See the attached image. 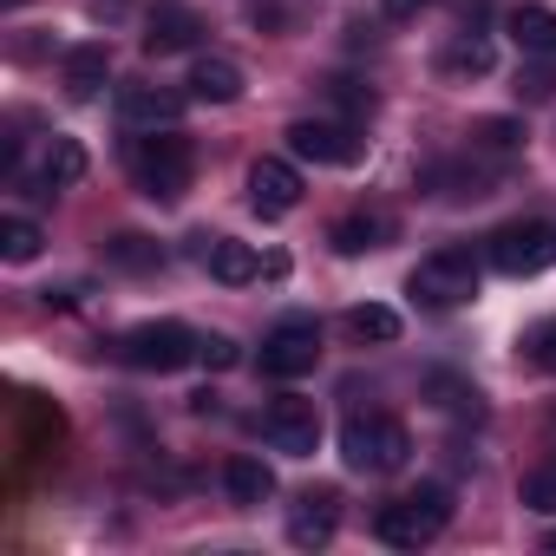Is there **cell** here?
<instances>
[{
	"mask_svg": "<svg viewBox=\"0 0 556 556\" xmlns=\"http://www.w3.org/2000/svg\"><path fill=\"white\" fill-rule=\"evenodd\" d=\"M334 523H341V491H302V504H295V517H289V543L295 549H321V543H334Z\"/></svg>",
	"mask_w": 556,
	"mask_h": 556,
	"instance_id": "cell-12",
	"label": "cell"
},
{
	"mask_svg": "<svg viewBox=\"0 0 556 556\" xmlns=\"http://www.w3.org/2000/svg\"><path fill=\"white\" fill-rule=\"evenodd\" d=\"M426 393H432L445 413H458V419H478V413H484V393H478V387H465V380H452V374H432V380H426Z\"/></svg>",
	"mask_w": 556,
	"mask_h": 556,
	"instance_id": "cell-26",
	"label": "cell"
},
{
	"mask_svg": "<svg viewBox=\"0 0 556 556\" xmlns=\"http://www.w3.org/2000/svg\"><path fill=\"white\" fill-rule=\"evenodd\" d=\"M197 361H203L210 374H229V367L242 361V348H236L229 334H203V354H197Z\"/></svg>",
	"mask_w": 556,
	"mask_h": 556,
	"instance_id": "cell-29",
	"label": "cell"
},
{
	"mask_svg": "<svg viewBox=\"0 0 556 556\" xmlns=\"http://www.w3.org/2000/svg\"><path fill=\"white\" fill-rule=\"evenodd\" d=\"M517 504L523 510H556V458H543L517 478Z\"/></svg>",
	"mask_w": 556,
	"mask_h": 556,
	"instance_id": "cell-27",
	"label": "cell"
},
{
	"mask_svg": "<svg viewBox=\"0 0 556 556\" xmlns=\"http://www.w3.org/2000/svg\"><path fill=\"white\" fill-rule=\"evenodd\" d=\"M517 354H523V367H536V374H556V321H536V328L517 341Z\"/></svg>",
	"mask_w": 556,
	"mask_h": 556,
	"instance_id": "cell-28",
	"label": "cell"
},
{
	"mask_svg": "<svg viewBox=\"0 0 556 556\" xmlns=\"http://www.w3.org/2000/svg\"><path fill=\"white\" fill-rule=\"evenodd\" d=\"M484 255L497 275H536L556 262V229L549 223H504V229H491Z\"/></svg>",
	"mask_w": 556,
	"mask_h": 556,
	"instance_id": "cell-7",
	"label": "cell"
},
{
	"mask_svg": "<svg viewBox=\"0 0 556 556\" xmlns=\"http://www.w3.org/2000/svg\"><path fill=\"white\" fill-rule=\"evenodd\" d=\"M406 295H413L419 308H432V315L465 308V302L478 295V262H471V249H439V255H426V262L406 275Z\"/></svg>",
	"mask_w": 556,
	"mask_h": 556,
	"instance_id": "cell-5",
	"label": "cell"
},
{
	"mask_svg": "<svg viewBox=\"0 0 556 556\" xmlns=\"http://www.w3.org/2000/svg\"><path fill=\"white\" fill-rule=\"evenodd\" d=\"M60 79H66V99H99V86L112 79V53L99 47V40H86V47H73L66 60H60Z\"/></svg>",
	"mask_w": 556,
	"mask_h": 556,
	"instance_id": "cell-16",
	"label": "cell"
},
{
	"mask_svg": "<svg viewBox=\"0 0 556 556\" xmlns=\"http://www.w3.org/2000/svg\"><path fill=\"white\" fill-rule=\"evenodd\" d=\"M40 249H47V236H40L34 216H0V255L8 262H34Z\"/></svg>",
	"mask_w": 556,
	"mask_h": 556,
	"instance_id": "cell-25",
	"label": "cell"
},
{
	"mask_svg": "<svg viewBox=\"0 0 556 556\" xmlns=\"http://www.w3.org/2000/svg\"><path fill=\"white\" fill-rule=\"evenodd\" d=\"M549 92H556V73H549V66H530V73L517 79V99H549Z\"/></svg>",
	"mask_w": 556,
	"mask_h": 556,
	"instance_id": "cell-30",
	"label": "cell"
},
{
	"mask_svg": "<svg viewBox=\"0 0 556 556\" xmlns=\"http://www.w3.org/2000/svg\"><path fill=\"white\" fill-rule=\"evenodd\" d=\"M419 8H432V0H387V14H393V21H413Z\"/></svg>",
	"mask_w": 556,
	"mask_h": 556,
	"instance_id": "cell-32",
	"label": "cell"
},
{
	"mask_svg": "<svg viewBox=\"0 0 556 556\" xmlns=\"http://www.w3.org/2000/svg\"><path fill=\"white\" fill-rule=\"evenodd\" d=\"M223 491H229V504H242V510H255V504H268L275 497V471L262 465V458H229L223 465Z\"/></svg>",
	"mask_w": 556,
	"mask_h": 556,
	"instance_id": "cell-18",
	"label": "cell"
},
{
	"mask_svg": "<svg viewBox=\"0 0 556 556\" xmlns=\"http://www.w3.org/2000/svg\"><path fill=\"white\" fill-rule=\"evenodd\" d=\"M302 203V170L289 157H255L249 164V210L255 216H289Z\"/></svg>",
	"mask_w": 556,
	"mask_h": 556,
	"instance_id": "cell-11",
	"label": "cell"
},
{
	"mask_svg": "<svg viewBox=\"0 0 556 556\" xmlns=\"http://www.w3.org/2000/svg\"><path fill=\"white\" fill-rule=\"evenodd\" d=\"M341 458L348 471H400L413 458V432L393 413H354L341 426Z\"/></svg>",
	"mask_w": 556,
	"mask_h": 556,
	"instance_id": "cell-3",
	"label": "cell"
},
{
	"mask_svg": "<svg viewBox=\"0 0 556 556\" xmlns=\"http://www.w3.org/2000/svg\"><path fill=\"white\" fill-rule=\"evenodd\" d=\"M543 549H549V556H556V530H549V536H543Z\"/></svg>",
	"mask_w": 556,
	"mask_h": 556,
	"instance_id": "cell-33",
	"label": "cell"
},
{
	"mask_svg": "<svg viewBox=\"0 0 556 556\" xmlns=\"http://www.w3.org/2000/svg\"><path fill=\"white\" fill-rule=\"evenodd\" d=\"M348 334L354 341H400V315L387 308V302H361V308H348Z\"/></svg>",
	"mask_w": 556,
	"mask_h": 556,
	"instance_id": "cell-24",
	"label": "cell"
},
{
	"mask_svg": "<svg viewBox=\"0 0 556 556\" xmlns=\"http://www.w3.org/2000/svg\"><path fill=\"white\" fill-rule=\"evenodd\" d=\"M203 40V21L184 8V0H157V8L144 14V34H138V47L151 53V60H170V53H190Z\"/></svg>",
	"mask_w": 556,
	"mask_h": 556,
	"instance_id": "cell-10",
	"label": "cell"
},
{
	"mask_svg": "<svg viewBox=\"0 0 556 556\" xmlns=\"http://www.w3.org/2000/svg\"><path fill=\"white\" fill-rule=\"evenodd\" d=\"M491 66H497V53H491L484 34H458V40L439 53V73H445V79H484Z\"/></svg>",
	"mask_w": 556,
	"mask_h": 556,
	"instance_id": "cell-19",
	"label": "cell"
},
{
	"mask_svg": "<svg viewBox=\"0 0 556 556\" xmlns=\"http://www.w3.org/2000/svg\"><path fill=\"white\" fill-rule=\"evenodd\" d=\"M289 151L308 157V164H334V170H348V164L367 157V138H361L354 125H341V118H295V125H289Z\"/></svg>",
	"mask_w": 556,
	"mask_h": 556,
	"instance_id": "cell-8",
	"label": "cell"
},
{
	"mask_svg": "<svg viewBox=\"0 0 556 556\" xmlns=\"http://www.w3.org/2000/svg\"><path fill=\"white\" fill-rule=\"evenodd\" d=\"M510 40H517V53H530V60H556V14L549 8H536V0H523V8H510Z\"/></svg>",
	"mask_w": 556,
	"mask_h": 556,
	"instance_id": "cell-17",
	"label": "cell"
},
{
	"mask_svg": "<svg viewBox=\"0 0 556 556\" xmlns=\"http://www.w3.org/2000/svg\"><path fill=\"white\" fill-rule=\"evenodd\" d=\"M197 255H203V268L216 275L223 289H242V282L262 275V255L249 242H236V236H197Z\"/></svg>",
	"mask_w": 556,
	"mask_h": 556,
	"instance_id": "cell-13",
	"label": "cell"
},
{
	"mask_svg": "<svg viewBox=\"0 0 556 556\" xmlns=\"http://www.w3.org/2000/svg\"><path fill=\"white\" fill-rule=\"evenodd\" d=\"M203 354V334H190L184 321H138L118 334V361L138 374H177Z\"/></svg>",
	"mask_w": 556,
	"mask_h": 556,
	"instance_id": "cell-4",
	"label": "cell"
},
{
	"mask_svg": "<svg viewBox=\"0 0 556 556\" xmlns=\"http://www.w3.org/2000/svg\"><path fill=\"white\" fill-rule=\"evenodd\" d=\"M184 86H190V99H197V105H236V99H242V66H236V60H223V53H203V60L190 66V79H184Z\"/></svg>",
	"mask_w": 556,
	"mask_h": 556,
	"instance_id": "cell-15",
	"label": "cell"
},
{
	"mask_svg": "<svg viewBox=\"0 0 556 556\" xmlns=\"http://www.w3.org/2000/svg\"><path fill=\"white\" fill-rule=\"evenodd\" d=\"M445 523H452V491H445V484H419V491L393 497V504L374 517V536L393 543V549H419V543H432Z\"/></svg>",
	"mask_w": 556,
	"mask_h": 556,
	"instance_id": "cell-2",
	"label": "cell"
},
{
	"mask_svg": "<svg viewBox=\"0 0 556 556\" xmlns=\"http://www.w3.org/2000/svg\"><path fill=\"white\" fill-rule=\"evenodd\" d=\"M79 177H86V144H79V138H53L47 157H40V184L66 190V184H79Z\"/></svg>",
	"mask_w": 556,
	"mask_h": 556,
	"instance_id": "cell-21",
	"label": "cell"
},
{
	"mask_svg": "<svg viewBox=\"0 0 556 556\" xmlns=\"http://www.w3.org/2000/svg\"><path fill=\"white\" fill-rule=\"evenodd\" d=\"M118 118H125V125L170 131V125L184 118V92H170V86H125V92H118Z\"/></svg>",
	"mask_w": 556,
	"mask_h": 556,
	"instance_id": "cell-14",
	"label": "cell"
},
{
	"mask_svg": "<svg viewBox=\"0 0 556 556\" xmlns=\"http://www.w3.org/2000/svg\"><path fill=\"white\" fill-rule=\"evenodd\" d=\"M315 361H321V328L308 315H289L262 334V374H275V380H302V374H315Z\"/></svg>",
	"mask_w": 556,
	"mask_h": 556,
	"instance_id": "cell-6",
	"label": "cell"
},
{
	"mask_svg": "<svg viewBox=\"0 0 556 556\" xmlns=\"http://www.w3.org/2000/svg\"><path fill=\"white\" fill-rule=\"evenodd\" d=\"M190 170H197V151H190V138H177V125L164 138L151 131L131 144V177H138V197H151V203H177L190 190Z\"/></svg>",
	"mask_w": 556,
	"mask_h": 556,
	"instance_id": "cell-1",
	"label": "cell"
},
{
	"mask_svg": "<svg viewBox=\"0 0 556 556\" xmlns=\"http://www.w3.org/2000/svg\"><path fill=\"white\" fill-rule=\"evenodd\" d=\"M465 138H471V151H484V157H510V151H523V125H517V118H478Z\"/></svg>",
	"mask_w": 556,
	"mask_h": 556,
	"instance_id": "cell-23",
	"label": "cell"
},
{
	"mask_svg": "<svg viewBox=\"0 0 556 556\" xmlns=\"http://www.w3.org/2000/svg\"><path fill=\"white\" fill-rule=\"evenodd\" d=\"M105 262L125 268V275H151V268L164 262V249H157L151 236H138V229H118V236H105Z\"/></svg>",
	"mask_w": 556,
	"mask_h": 556,
	"instance_id": "cell-20",
	"label": "cell"
},
{
	"mask_svg": "<svg viewBox=\"0 0 556 556\" xmlns=\"http://www.w3.org/2000/svg\"><path fill=\"white\" fill-rule=\"evenodd\" d=\"M262 439L275 445V452H289V458H315V445H321V413H315V400H275L268 413H262Z\"/></svg>",
	"mask_w": 556,
	"mask_h": 556,
	"instance_id": "cell-9",
	"label": "cell"
},
{
	"mask_svg": "<svg viewBox=\"0 0 556 556\" xmlns=\"http://www.w3.org/2000/svg\"><path fill=\"white\" fill-rule=\"evenodd\" d=\"M380 236H387V223L367 216V210H354V216H341V223L328 229V242H334L341 255H367V249H380Z\"/></svg>",
	"mask_w": 556,
	"mask_h": 556,
	"instance_id": "cell-22",
	"label": "cell"
},
{
	"mask_svg": "<svg viewBox=\"0 0 556 556\" xmlns=\"http://www.w3.org/2000/svg\"><path fill=\"white\" fill-rule=\"evenodd\" d=\"M328 92H334V99H341L348 112H374V92H361L354 79H328Z\"/></svg>",
	"mask_w": 556,
	"mask_h": 556,
	"instance_id": "cell-31",
	"label": "cell"
}]
</instances>
